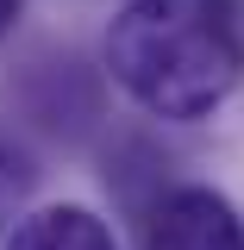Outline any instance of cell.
<instances>
[{
    "label": "cell",
    "instance_id": "277c9868",
    "mask_svg": "<svg viewBox=\"0 0 244 250\" xmlns=\"http://www.w3.org/2000/svg\"><path fill=\"white\" fill-rule=\"evenodd\" d=\"M19 6H25V0H0V38L19 25Z\"/></svg>",
    "mask_w": 244,
    "mask_h": 250
},
{
    "label": "cell",
    "instance_id": "6da1fadb",
    "mask_svg": "<svg viewBox=\"0 0 244 250\" xmlns=\"http://www.w3.org/2000/svg\"><path fill=\"white\" fill-rule=\"evenodd\" d=\"M107 75L144 113L194 125L244 75L238 0H125L107 25Z\"/></svg>",
    "mask_w": 244,
    "mask_h": 250
},
{
    "label": "cell",
    "instance_id": "7a4b0ae2",
    "mask_svg": "<svg viewBox=\"0 0 244 250\" xmlns=\"http://www.w3.org/2000/svg\"><path fill=\"white\" fill-rule=\"evenodd\" d=\"M138 250H244V219L219 188H169L138 219Z\"/></svg>",
    "mask_w": 244,
    "mask_h": 250
},
{
    "label": "cell",
    "instance_id": "3957f363",
    "mask_svg": "<svg viewBox=\"0 0 244 250\" xmlns=\"http://www.w3.org/2000/svg\"><path fill=\"white\" fill-rule=\"evenodd\" d=\"M6 250H119V244H113L107 219L88 207H38L31 219H19Z\"/></svg>",
    "mask_w": 244,
    "mask_h": 250
}]
</instances>
